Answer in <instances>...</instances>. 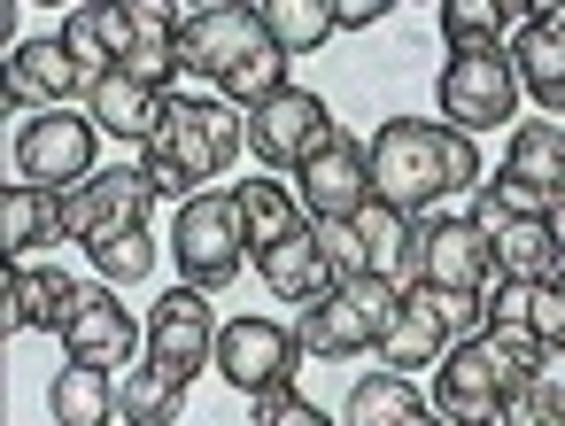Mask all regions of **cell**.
I'll list each match as a JSON object with an SVG mask.
<instances>
[{
  "label": "cell",
  "instance_id": "1",
  "mask_svg": "<svg viewBox=\"0 0 565 426\" xmlns=\"http://www.w3.org/2000/svg\"><path fill=\"white\" fill-rule=\"evenodd\" d=\"M480 194V140L457 125H418V117H387L372 132V194L403 217H434L449 194Z\"/></svg>",
  "mask_w": 565,
  "mask_h": 426
},
{
  "label": "cell",
  "instance_id": "2",
  "mask_svg": "<svg viewBox=\"0 0 565 426\" xmlns=\"http://www.w3.org/2000/svg\"><path fill=\"white\" fill-rule=\"evenodd\" d=\"M542 364H550V349H542L526 326H519V333H472V341H457V349L441 356V372H434V411H441L449 426H495L503 395L526 387V380H542Z\"/></svg>",
  "mask_w": 565,
  "mask_h": 426
},
{
  "label": "cell",
  "instance_id": "3",
  "mask_svg": "<svg viewBox=\"0 0 565 426\" xmlns=\"http://www.w3.org/2000/svg\"><path fill=\"white\" fill-rule=\"evenodd\" d=\"M248 148V125L225 109V102H179L171 94V109H163V132L140 148V171H148V187L156 194H202V179H217V171H233V156Z\"/></svg>",
  "mask_w": 565,
  "mask_h": 426
},
{
  "label": "cell",
  "instance_id": "4",
  "mask_svg": "<svg viewBox=\"0 0 565 426\" xmlns=\"http://www.w3.org/2000/svg\"><path fill=\"white\" fill-rule=\"evenodd\" d=\"M395 310H403V287L395 279H380V271L333 279L318 302H302L295 341H302V356H356V349H380L387 341Z\"/></svg>",
  "mask_w": 565,
  "mask_h": 426
},
{
  "label": "cell",
  "instance_id": "5",
  "mask_svg": "<svg viewBox=\"0 0 565 426\" xmlns=\"http://www.w3.org/2000/svg\"><path fill=\"white\" fill-rule=\"evenodd\" d=\"M171 264L186 271V287H202V295H217V287H233L241 279V264H248V225H241V202L233 194H194V202H179V225H171Z\"/></svg>",
  "mask_w": 565,
  "mask_h": 426
},
{
  "label": "cell",
  "instance_id": "6",
  "mask_svg": "<svg viewBox=\"0 0 565 426\" xmlns=\"http://www.w3.org/2000/svg\"><path fill=\"white\" fill-rule=\"evenodd\" d=\"M434 102H441V125H457V132H495V125H511V109H519L511 47L449 55V63H441V86H434Z\"/></svg>",
  "mask_w": 565,
  "mask_h": 426
},
{
  "label": "cell",
  "instance_id": "7",
  "mask_svg": "<svg viewBox=\"0 0 565 426\" xmlns=\"http://www.w3.org/2000/svg\"><path fill=\"white\" fill-rule=\"evenodd\" d=\"M94 148H102L94 117H63V109L24 117V132H17V179L47 187V194H71V187L94 179Z\"/></svg>",
  "mask_w": 565,
  "mask_h": 426
},
{
  "label": "cell",
  "instance_id": "8",
  "mask_svg": "<svg viewBox=\"0 0 565 426\" xmlns=\"http://www.w3.org/2000/svg\"><path fill=\"white\" fill-rule=\"evenodd\" d=\"M295 194H302V210L318 217V225H356L380 194H372V140H356V132H333L302 171H295Z\"/></svg>",
  "mask_w": 565,
  "mask_h": 426
},
{
  "label": "cell",
  "instance_id": "9",
  "mask_svg": "<svg viewBox=\"0 0 565 426\" xmlns=\"http://www.w3.org/2000/svg\"><path fill=\"white\" fill-rule=\"evenodd\" d=\"M295 364H302V341H295V326H279V318H233V326H217V380L225 387H241V395H279V387H295Z\"/></svg>",
  "mask_w": 565,
  "mask_h": 426
},
{
  "label": "cell",
  "instance_id": "10",
  "mask_svg": "<svg viewBox=\"0 0 565 426\" xmlns=\"http://www.w3.org/2000/svg\"><path fill=\"white\" fill-rule=\"evenodd\" d=\"M148 364H156L171 387H186L194 372L217 364V318H210V295H202V287H171V295L148 310Z\"/></svg>",
  "mask_w": 565,
  "mask_h": 426
},
{
  "label": "cell",
  "instance_id": "11",
  "mask_svg": "<svg viewBox=\"0 0 565 426\" xmlns=\"http://www.w3.org/2000/svg\"><path fill=\"white\" fill-rule=\"evenodd\" d=\"M148 202H156V187H148L140 163H132V171H94L86 187L63 194V241L94 248V241H109V233H125V225H148Z\"/></svg>",
  "mask_w": 565,
  "mask_h": 426
},
{
  "label": "cell",
  "instance_id": "12",
  "mask_svg": "<svg viewBox=\"0 0 565 426\" xmlns=\"http://www.w3.org/2000/svg\"><path fill=\"white\" fill-rule=\"evenodd\" d=\"M333 132H341V125H333V117H326V102H318V94H302V86H287L279 102H264V109L248 117V148H256L271 171H302Z\"/></svg>",
  "mask_w": 565,
  "mask_h": 426
},
{
  "label": "cell",
  "instance_id": "13",
  "mask_svg": "<svg viewBox=\"0 0 565 426\" xmlns=\"http://www.w3.org/2000/svg\"><path fill=\"white\" fill-rule=\"evenodd\" d=\"M418 264H426V287H449V295H488L495 287V241L472 217H426L418 225Z\"/></svg>",
  "mask_w": 565,
  "mask_h": 426
},
{
  "label": "cell",
  "instance_id": "14",
  "mask_svg": "<svg viewBox=\"0 0 565 426\" xmlns=\"http://www.w3.org/2000/svg\"><path fill=\"white\" fill-rule=\"evenodd\" d=\"M271 32H264V9H248V0H217V9H194L186 17V32H179V55H186V71L194 78H225L241 55H256Z\"/></svg>",
  "mask_w": 565,
  "mask_h": 426
},
{
  "label": "cell",
  "instance_id": "15",
  "mask_svg": "<svg viewBox=\"0 0 565 426\" xmlns=\"http://www.w3.org/2000/svg\"><path fill=\"white\" fill-rule=\"evenodd\" d=\"M132 341H140L132 310L117 302V287H109V279H94V287L78 295V318H71V333H63L71 364H94V372H125V364H132Z\"/></svg>",
  "mask_w": 565,
  "mask_h": 426
},
{
  "label": "cell",
  "instance_id": "16",
  "mask_svg": "<svg viewBox=\"0 0 565 426\" xmlns=\"http://www.w3.org/2000/svg\"><path fill=\"white\" fill-rule=\"evenodd\" d=\"M71 94H86V78H78V63H71V47H63V32L55 40H24L17 55H9V86H0V109H63Z\"/></svg>",
  "mask_w": 565,
  "mask_h": 426
},
{
  "label": "cell",
  "instance_id": "17",
  "mask_svg": "<svg viewBox=\"0 0 565 426\" xmlns=\"http://www.w3.org/2000/svg\"><path fill=\"white\" fill-rule=\"evenodd\" d=\"M63 47H71V63H78V78H86V94H94V86L117 78L125 55H132V9L86 0V9H71V24H63Z\"/></svg>",
  "mask_w": 565,
  "mask_h": 426
},
{
  "label": "cell",
  "instance_id": "18",
  "mask_svg": "<svg viewBox=\"0 0 565 426\" xmlns=\"http://www.w3.org/2000/svg\"><path fill=\"white\" fill-rule=\"evenodd\" d=\"M0 295H9V310H0V326H9V333H24V326H40V333H71V318H78V279L71 271H9V287H0Z\"/></svg>",
  "mask_w": 565,
  "mask_h": 426
},
{
  "label": "cell",
  "instance_id": "19",
  "mask_svg": "<svg viewBox=\"0 0 565 426\" xmlns=\"http://www.w3.org/2000/svg\"><path fill=\"white\" fill-rule=\"evenodd\" d=\"M449 349H457V333H449L434 287H411L403 310H395V326H387V341H380V364L387 372H418V364H441Z\"/></svg>",
  "mask_w": 565,
  "mask_h": 426
},
{
  "label": "cell",
  "instance_id": "20",
  "mask_svg": "<svg viewBox=\"0 0 565 426\" xmlns=\"http://www.w3.org/2000/svg\"><path fill=\"white\" fill-rule=\"evenodd\" d=\"M163 109H171V94L140 86L132 71H117V78H102V86L86 94V117H94L109 140H140V148L163 132Z\"/></svg>",
  "mask_w": 565,
  "mask_h": 426
},
{
  "label": "cell",
  "instance_id": "21",
  "mask_svg": "<svg viewBox=\"0 0 565 426\" xmlns=\"http://www.w3.org/2000/svg\"><path fill=\"white\" fill-rule=\"evenodd\" d=\"M179 32H186V17H171L163 0H132V55H125V71H132L140 86H156V94H163V86L186 71Z\"/></svg>",
  "mask_w": 565,
  "mask_h": 426
},
{
  "label": "cell",
  "instance_id": "22",
  "mask_svg": "<svg viewBox=\"0 0 565 426\" xmlns=\"http://www.w3.org/2000/svg\"><path fill=\"white\" fill-rule=\"evenodd\" d=\"M233 202H241V225H248V256H271L279 241H295V233L318 225L310 210H295V194H287L279 179H241Z\"/></svg>",
  "mask_w": 565,
  "mask_h": 426
},
{
  "label": "cell",
  "instance_id": "23",
  "mask_svg": "<svg viewBox=\"0 0 565 426\" xmlns=\"http://www.w3.org/2000/svg\"><path fill=\"white\" fill-rule=\"evenodd\" d=\"M488 241H495V279H511V287H550V279L565 271V248H557L550 217L503 225V233H488Z\"/></svg>",
  "mask_w": 565,
  "mask_h": 426
},
{
  "label": "cell",
  "instance_id": "24",
  "mask_svg": "<svg viewBox=\"0 0 565 426\" xmlns=\"http://www.w3.org/2000/svg\"><path fill=\"white\" fill-rule=\"evenodd\" d=\"M256 271H264V287H271L279 302H318V295L333 287V264H326V248H318V225L295 233V241H279L271 256H256Z\"/></svg>",
  "mask_w": 565,
  "mask_h": 426
},
{
  "label": "cell",
  "instance_id": "25",
  "mask_svg": "<svg viewBox=\"0 0 565 426\" xmlns=\"http://www.w3.org/2000/svg\"><path fill=\"white\" fill-rule=\"evenodd\" d=\"M511 71H519V94H526L542 117L565 109V40H557V32L519 24V40H511Z\"/></svg>",
  "mask_w": 565,
  "mask_h": 426
},
{
  "label": "cell",
  "instance_id": "26",
  "mask_svg": "<svg viewBox=\"0 0 565 426\" xmlns=\"http://www.w3.org/2000/svg\"><path fill=\"white\" fill-rule=\"evenodd\" d=\"M55 233H63V194L24 187V179L0 187V248H9V256H32V248L55 241Z\"/></svg>",
  "mask_w": 565,
  "mask_h": 426
},
{
  "label": "cell",
  "instance_id": "27",
  "mask_svg": "<svg viewBox=\"0 0 565 426\" xmlns=\"http://www.w3.org/2000/svg\"><path fill=\"white\" fill-rule=\"evenodd\" d=\"M47 411H55V426H109V418H117V372L63 364V372L47 380Z\"/></svg>",
  "mask_w": 565,
  "mask_h": 426
},
{
  "label": "cell",
  "instance_id": "28",
  "mask_svg": "<svg viewBox=\"0 0 565 426\" xmlns=\"http://www.w3.org/2000/svg\"><path fill=\"white\" fill-rule=\"evenodd\" d=\"M503 171L526 179V187H542L550 202H565V132H557V117H526V125L511 132Z\"/></svg>",
  "mask_w": 565,
  "mask_h": 426
},
{
  "label": "cell",
  "instance_id": "29",
  "mask_svg": "<svg viewBox=\"0 0 565 426\" xmlns=\"http://www.w3.org/2000/svg\"><path fill=\"white\" fill-rule=\"evenodd\" d=\"M186 387H171L156 364H125L117 372V426H179Z\"/></svg>",
  "mask_w": 565,
  "mask_h": 426
},
{
  "label": "cell",
  "instance_id": "30",
  "mask_svg": "<svg viewBox=\"0 0 565 426\" xmlns=\"http://www.w3.org/2000/svg\"><path fill=\"white\" fill-rule=\"evenodd\" d=\"M411 411H426V403H418V387H411V372H372V380H356V387H349L341 426H403Z\"/></svg>",
  "mask_w": 565,
  "mask_h": 426
},
{
  "label": "cell",
  "instance_id": "31",
  "mask_svg": "<svg viewBox=\"0 0 565 426\" xmlns=\"http://www.w3.org/2000/svg\"><path fill=\"white\" fill-rule=\"evenodd\" d=\"M557 202L542 194V187H526V179H511V171H495L480 194H472V225L480 233H503V225H526V217H550Z\"/></svg>",
  "mask_w": 565,
  "mask_h": 426
},
{
  "label": "cell",
  "instance_id": "32",
  "mask_svg": "<svg viewBox=\"0 0 565 426\" xmlns=\"http://www.w3.org/2000/svg\"><path fill=\"white\" fill-rule=\"evenodd\" d=\"M503 24H526V9H503V0H449V9H441V40H449V55L495 47Z\"/></svg>",
  "mask_w": 565,
  "mask_h": 426
},
{
  "label": "cell",
  "instance_id": "33",
  "mask_svg": "<svg viewBox=\"0 0 565 426\" xmlns=\"http://www.w3.org/2000/svg\"><path fill=\"white\" fill-rule=\"evenodd\" d=\"M264 24H271V40H279L287 55H318V47L341 32V17L326 9V0H271Z\"/></svg>",
  "mask_w": 565,
  "mask_h": 426
},
{
  "label": "cell",
  "instance_id": "34",
  "mask_svg": "<svg viewBox=\"0 0 565 426\" xmlns=\"http://www.w3.org/2000/svg\"><path fill=\"white\" fill-rule=\"evenodd\" d=\"M86 256L102 264V279H109V287H140V279H156V233H148V225H125V233L94 241Z\"/></svg>",
  "mask_w": 565,
  "mask_h": 426
},
{
  "label": "cell",
  "instance_id": "35",
  "mask_svg": "<svg viewBox=\"0 0 565 426\" xmlns=\"http://www.w3.org/2000/svg\"><path fill=\"white\" fill-rule=\"evenodd\" d=\"M495 426H565V387H557V380H526V387H511L503 411H495Z\"/></svg>",
  "mask_w": 565,
  "mask_h": 426
},
{
  "label": "cell",
  "instance_id": "36",
  "mask_svg": "<svg viewBox=\"0 0 565 426\" xmlns=\"http://www.w3.org/2000/svg\"><path fill=\"white\" fill-rule=\"evenodd\" d=\"M318 248H326V264H333V279H364V271H372V256H364V241H356V225H318Z\"/></svg>",
  "mask_w": 565,
  "mask_h": 426
},
{
  "label": "cell",
  "instance_id": "37",
  "mask_svg": "<svg viewBox=\"0 0 565 426\" xmlns=\"http://www.w3.org/2000/svg\"><path fill=\"white\" fill-rule=\"evenodd\" d=\"M256 426H333L310 395H295V387H279V395H256Z\"/></svg>",
  "mask_w": 565,
  "mask_h": 426
},
{
  "label": "cell",
  "instance_id": "38",
  "mask_svg": "<svg viewBox=\"0 0 565 426\" xmlns=\"http://www.w3.org/2000/svg\"><path fill=\"white\" fill-rule=\"evenodd\" d=\"M534 341H542L550 356H565V271L534 295Z\"/></svg>",
  "mask_w": 565,
  "mask_h": 426
},
{
  "label": "cell",
  "instance_id": "39",
  "mask_svg": "<svg viewBox=\"0 0 565 426\" xmlns=\"http://www.w3.org/2000/svg\"><path fill=\"white\" fill-rule=\"evenodd\" d=\"M333 17H341V32H372L387 17V0H349V9H333Z\"/></svg>",
  "mask_w": 565,
  "mask_h": 426
},
{
  "label": "cell",
  "instance_id": "40",
  "mask_svg": "<svg viewBox=\"0 0 565 426\" xmlns=\"http://www.w3.org/2000/svg\"><path fill=\"white\" fill-rule=\"evenodd\" d=\"M526 24H542V32L565 40V0H542V9H526Z\"/></svg>",
  "mask_w": 565,
  "mask_h": 426
},
{
  "label": "cell",
  "instance_id": "41",
  "mask_svg": "<svg viewBox=\"0 0 565 426\" xmlns=\"http://www.w3.org/2000/svg\"><path fill=\"white\" fill-rule=\"evenodd\" d=\"M403 426H449V418H441V411H411Z\"/></svg>",
  "mask_w": 565,
  "mask_h": 426
},
{
  "label": "cell",
  "instance_id": "42",
  "mask_svg": "<svg viewBox=\"0 0 565 426\" xmlns=\"http://www.w3.org/2000/svg\"><path fill=\"white\" fill-rule=\"evenodd\" d=\"M550 233H557V248H565V202H557V210H550Z\"/></svg>",
  "mask_w": 565,
  "mask_h": 426
}]
</instances>
